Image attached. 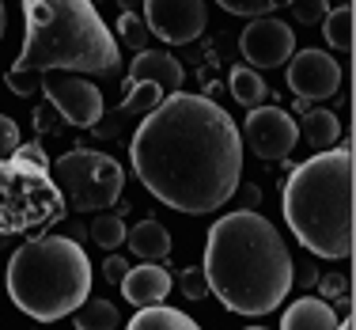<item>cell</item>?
<instances>
[{"instance_id": "obj_1", "label": "cell", "mask_w": 356, "mask_h": 330, "mask_svg": "<svg viewBox=\"0 0 356 330\" xmlns=\"http://www.w3.org/2000/svg\"><path fill=\"white\" fill-rule=\"evenodd\" d=\"M129 156L144 190L186 217L216 213L243 179L239 125L209 95H167L137 125Z\"/></svg>"}, {"instance_id": "obj_2", "label": "cell", "mask_w": 356, "mask_h": 330, "mask_svg": "<svg viewBox=\"0 0 356 330\" xmlns=\"http://www.w3.org/2000/svg\"><path fill=\"white\" fill-rule=\"evenodd\" d=\"M205 281L235 315H269L292 292L296 266L273 220L254 209L224 213L209 228L205 243Z\"/></svg>"}, {"instance_id": "obj_3", "label": "cell", "mask_w": 356, "mask_h": 330, "mask_svg": "<svg viewBox=\"0 0 356 330\" xmlns=\"http://www.w3.org/2000/svg\"><path fill=\"white\" fill-rule=\"evenodd\" d=\"M23 49L4 76L12 95L35 99L49 72L106 76L118 69V42L91 0H23Z\"/></svg>"}, {"instance_id": "obj_4", "label": "cell", "mask_w": 356, "mask_h": 330, "mask_svg": "<svg viewBox=\"0 0 356 330\" xmlns=\"http://www.w3.org/2000/svg\"><path fill=\"white\" fill-rule=\"evenodd\" d=\"M284 220L292 235L318 258L353 255V148H322L292 167L284 182Z\"/></svg>"}, {"instance_id": "obj_5", "label": "cell", "mask_w": 356, "mask_h": 330, "mask_svg": "<svg viewBox=\"0 0 356 330\" xmlns=\"http://www.w3.org/2000/svg\"><path fill=\"white\" fill-rule=\"evenodd\" d=\"M4 281L23 315L38 323H57L91 296V262L69 235H42L15 247Z\"/></svg>"}, {"instance_id": "obj_6", "label": "cell", "mask_w": 356, "mask_h": 330, "mask_svg": "<svg viewBox=\"0 0 356 330\" xmlns=\"http://www.w3.org/2000/svg\"><path fill=\"white\" fill-rule=\"evenodd\" d=\"M49 179H54L57 194L76 209V213H103L125 186V171L114 156L91 148H72L61 159L49 164Z\"/></svg>"}, {"instance_id": "obj_7", "label": "cell", "mask_w": 356, "mask_h": 330, "mask_svg": "<svg viewBox=\"0 0 356 330\" xmlns=\"http://www.w3.org/2000/svg\"><path fill=\"white\" fill-rule=\"evenodd\" d=\"M144 27L167 46H190L209 27L205 0H144Z\"/></svg>"}, {"instance_id": "obj_8", "label": "cell", "mask_w": 356, "mask_h": 330, "mask_svg": "<svg viewBox=\"0 0 356 330\" xmlns=\"http://www.w3.org/2000/svg\"><path fill=\"white\" fill-rule=\"evenodd\" d=\"M42 95L61 110L65 122L80 125V129H91V125H99V118H103V91L76 72L42 76Z\"/></svg>"}, {"instance_id": "obj_9", "label": "cell", "mask_w": 356, "mask_h": 330, "mask_svg": "<svg viewBox=\"0 0 356 330\" xmlns=\"http://www.w3.org/2000/svg\"><path fill=\"white\" fill-rule=\"evenodd\" d=\"M239 137H247L250 152L258 159H288V152L300 141V122H292V114L281 107H254L247 114Z\"/></svg>"}, {"instance_id": "obj_10", "label": "cell", "mask_w": 356, "mask_h": 330, "mask_svg": "<svg viewBox=\"0 0 356 330\" xmlns=\"http://www.w3.org/2000/svg\"><path fill=\"white\" fill-rule=\"evenodd\" d=\"M239 49L250 61V69H277L296 54V31L277 15H258L239 35Z\"/></svg>"}, {"instance_id": "obj_11", "label": "cell", "mask_w": 356, "mask_h": 330, "mask_svg": "<svg viewBox=\"0 0 356 330\" xmlns=\"http://www.w3.org/2000/svg\"><path fill=\"white\" fill-rule=\"evenodd\" d=\"M288 88L296 99H330L341 91V65L326 49H300L288 57Z\"/></svg>"}, {"instance_id": "obj_12", "label": "cell", "mask_w": 356, "mask_h": 330, "mask_svg": "<svg viewBox=\"0 0 356 330\" xmlns=\"http://www.w3.org/2000/svg\"><path fill=\"white\" fill-rule=\"evenodd\" d=\"M144 80L159 84L167 95H175V91L186 84V69H182V61H178L175 54H167V49H137V61L129 65L125 84H144Z\"/></svg>"}, {"instance_id": "obj_13", "label": "cell", "mask_w": 356, "mask_h": 330, "mask_svg": "<svg viewBox=\"0 0 356 330\" xmlns=\"http://www.w3.org/2000/svg\"><path fill=\"white\" fill-rule=\"evenodd\" d=\"M118 285H122V292H125L129 304L148 308V304H163L175 281L159 262H140V266H129V274H125Z\"/></svg>"}, {"instance_id": "obj_14", "label": "cell", "mask_w": 356, "mask_h": 330, "mask_svg": "<svg viewBox=\"0 0 356 330\" xmlns=\"http://www.w3.org/2000/svg\"><path fill=\"white\" fill-rule=\"evenodd\" d=\"M337 311L330 308L322 296H303V300L288 304L281 315V330H337Z\"/></svg>"}, {"instance_id": "obj_15", "label": "cell", "mask_w": 356, "mask_h": 330, "mask_svg": "<svg viewBox=\"0 0 356 330\" xmlns=\"http://www.w3.org/2000/svg\"><path fill=\"white\" fill-rule=\"evenodd\" d=\"M125 239H129L133 255L144 258V262H163L171 255V232H167L159 220H140V224H133V232H125Z\"/></svg>"}, {"instance_id": "obj_16", "label": "cell", "mask_w": 356, "mask_h": 330, "mask_svg": "<svg viewBox=\"0 0 356 330\" xmlns=\"http://www.w3.org/2000/svg\"><path fill=\"white\" fill-rule=\"evenodd\" d=\"M125 330H201L193 323L186 311L178 308H167V304H148V308H140L137 315L129 319V327Z\"/></svg>"}, {"instance_id": "obj_17", "label": "cell", "mask_w": 356, "mask_h": 330, "mask_svg": "<svg viewBox=\"0 0 356 330\" xmlns=\"http://www.w3.org/2000/svg\"><path fill=\"white\" fill-rule=\"evenodd\" d=\"M300 137L307 141L311 148H334L337 137H341V122H337L334 110H307L300 125Z\"/></svg>"}, {"instance_id": "obj_18", "label": "cell", "mask_w": 356, "mask_h": 330, "mask_svg": "<svg viewBox=\"0 0 356 330\" xmlns=\"http://www.w3.org/2000/svg\"><path fill=\"white\" fill-rule=\"evenodd\" d=\"M72 327L76 330H118L122 327V311H118V304L110 300H83L80 308L72 311Z\"/></svg>"}, {"instance_id": "obj_19", "label": "cell", "mask_w": 356, "mask_h": 330, "mask_svg": "<svg viewBox=\"0 0 356 330\" xmlns=\"http://www.w3.org/2000/svg\"><path fill=\"white\" fill-rule=\"evenodd\" d=\"M232 95H235V103L254 110V107H261L269 99V88L250 65H239V69H232Z\"/></svg>"}, {"instance_id": "obj_20", "label": "cell", "mask_w": 356, "mask_h": 330, "mask_svg": "<svg viewBox=\"0 0 356 330\" xmlns=\"http://www.w3.org/2000/svg\"><path fill=\"white\" fill-rule=\"evenodd\" d=\"M322 23H326V42L334 49H341V54H349L353 49V4H341V8H334V12H326L322 15Z\"/></svg>"}, {"instance_id": "obj_21", "label": "cell", "mask_w": 356, "mask_h": 330, "mask_svg": "<svg viewBox=\"0 0 356 330\" xmlns=\"http://www.w3.org/2000/svg\"><path fill=\"white\" fill-rule=\"evenodd\" d=\"M125 91L129 95L122 99V114H148V110H156L159 103L167 99V91L159 88V84H125Z\"/></svg>"}, {"instance_id": "obj_22", "label": "cell", "mask_w": 356, "mask_h": 330, "mask_svg": "<svg viewBox=\"0 0 356 330\" xmlns=\"http://www.w3.org/2000/svg\"><path fill=\"white\" fill-rule=\"evenodd\" d=\"M91 243H99L103 251H114V247H122L125 243V220L118 217V213H95V220H91Z\"/></svg>"}, {"instance_id": "obj_23", "label": "cell", "mask_w": 356, "mask_h": 330, "mask_svg": "<svg viewBox=\"0 0 356 330\" xmlns=\"http://www.w3.org/2000/svg\"><path fill=\"white\" fill-rule=\"evenodd\" d=\"M12 171H23V175H35V179H38L42 171H49L46 148H42L38 141H35V145H19L12 152Z\"/></svg>"}, {"instance_id": "obj_24", "label": "cell", "mask_w": 356, "mask_h": 330, "mask_svg": "<svg viewBox=\"0 0 356 330\" xmlns=\"http://www.w3.org/2000/svg\"><path fill=\"white\" fill-rule=\"evenodd\" d=\"M118 31H122V38L129 42L133 49H148V27H144V19L137 12H122V15H118Z\"/></svg>"}, {"instance_id": "obj_25", "label": "cell", "mask_w": 356, "mask_h": 330, "mask_svg": "<svg viewBox=\"0 0 356 330\" xmlns=\"http://www.w3.org/2000/svg\"><path fill=\"white\" fill-rule=\"evenodd\" d=\"M224 12L232 15H247V19H258V15H269L281 0H216Z\"/></svg>"}, {"instance_id": "obj_26", "label": "cell", "mask_w": 356, "mask_h": 330, "mask_svg": "<svg viewBox=\"0 0 356 330\" xmlns=\"http://www.w3.org/2000/svg\"><path fill=\"white\" fill-rule=\"evenodd\" d=\"M178 289L186 292V300H205V296H209L205 269H197V266H186V269H178Z\"/></svg>"}, {"instance_id": "obj_27", "label": "cell", "mask_w": 356, "mask_h": 330, "mask_svg": "<svg viewBox=\"0 0 356 330\" xmlns=\"http://www.w3.org/2000/svg\"><path fill=\"white\" fill-rule=\"evenodd\" d=\"M292 12L300 23H318L330 8H326V0H292Z\"/></svg>"}, {"instance_id": "obj_28", "label": "cell", "mask_w": 356, "mask_h": 330, "mask_svg": "<svg viewBox=\"0 0 356 330\" xmlns=\"http://www.w3.org/2000/svg\"><path fill=\"white\" fill-rule=\"evenodd\" d=\"M15 148H19V125H15L8 114H0V159L12 156Z\"/></svg>"}, {"instance_id": "obj_29", "label": "cell", "mask_w": 356, "mask_h": 330, "mask_svg": "<svg viewBox=\"0 0 356 330\" xmlns=\"http://www.w3.org/2000/svg\"><path fill=\"white\" fill-rule=\"evenodd\" d=\"M125 274H129V262H125V258H118V255H110L106 262H103V277H106V281L110 285H118V281H122V277Z\"/></svg>"}, {"instance_id": "obj_30", "label": "cell", "mask_w": 356, "mask_h": 330, "mask_svg": "<svg viewBox=\"0 0 356 330\" xmlns=\"http://www.w3.org/2000/svg\"><path fill=\"white\" fill-rule=\"evenodd\" d=\"M349 289V281H345V277H326V281H322V292L326 296H337V292H345Z\"/></svg>"}, {"instance_id": "obj_31", "label": "cell", "mask_w": 356, "mask_h": 330, "mask_svg": "<svg viewBox=\"0 0 356 330\" xmlns=\"http://www.w3.org/2000/svg\"><path fill=\"white\" fill-rule=\"evenodd\" d=\"M118 4H122V12H137L144 0H118Z\"/></svg>"}, {"instance_id": "obj_32", "label": "cell", "mask_w": 356, "mask_h": 330, "mask_svg": "<svg viewBox=\"0 0 356 330\" xmlns=\"http://www.w3.org/2000/svg\"><path fill=\"white\" fill-rule=\"evenodd\" d=\"M4 31H8V8H4V0H0V38H4Z\"/></svg>"}, {"instance_id": "obj_33", "label": "cell", "mask_w": 356, "mask_h": 330, "mask_svg": "<svg viewBox=\"0 0 356 330\" xmlns=\"http://www.w3.org/2000/svg\"><path fill=\"white\" fill-rule=\"evenodd\" d=\"M337 330H356V323H353V315H345V323H337Z\"/></svg>"}, {"instance_id": "obj_34", "label": "cell", "mask_w": 356, "mask_h": 330, "mask_svg": "<svg viewBox=\"0 0 356 330\" xmlns=\"http://www.w3.org/2000/svg\"><path fill=\"white\" fill-rule=\"evenodd\" d=\"M4 243H8V232H4V228H0V247H4Z\"/></svg>"}, {"instance_id": "obj_35", "label": "cell", "mask_w": 356, "mask_h": 330, "mask_svg": "<svg viewBox=\"0 0 356 330\" xmlns=\"http://www.w3.org/2000/svg\"><path fill=\"white\" fill-rule=\"evenodd\" d=\"M247 330H266V327H247Z\"/></svg>"}, {"instance_id": "obj_36", "label": "cell", "mask_w": 356, "mask_h": 330, "mask_svg": "<svg viewBox=\"0 0 356 330\" xmlns=\"http://www.w3.org/2000/svg\"><path fill=\"white\" fill-rule=\"evenodd\" d=\"M91 4H95V8H99V0H91Z\"/></svg>"}]
</instances>
